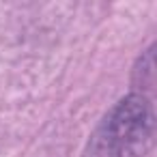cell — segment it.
<instances>
[{"label": "cell", "mask_w": 157, "mask_h": 157, "mask_svg": "<svg viewBox=\"0 0 157 157\" xmlns=\"http://www.w3.org/2000/svg\"><path fill=\"white\" fill-rule=\"evenodd\" d=\"M153 138V108L140 93L118 99L90 133L84 157H142Z\"/></svg>", "instance_id": "6da1fadb"}]
</instances>
